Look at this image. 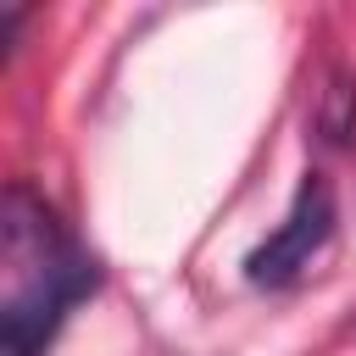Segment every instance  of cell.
I'll return each mask as SVG.
<instances>
[{
  "instance_id": "1",
  "label": "cell",
  "mask_w": 356,
  "mask_h": 356,
  "mask_svg": "<svg viewBox=\"0 0 356 356\" xmlns=\"http://www.w3.org/2000/svg\"><path fill=\"white\" fill-rule=\"evenodd\" d=\"M95 278V261L72 245L61 217L28 184H11L0 200V356H44Z\"/></svg>"
},
{
  "instance_id": "2",
  "label": "cell",
  "mask_w": 356,
  "mask_h": 356,
  "mask_svg": "<svg viewBox=\"0 0 356 356\" xmlns=\"http://www.w3.org/2000/svg\"><path fill=\"white\" fill-rule=\"evenodd\" d=\"M328 234H334V189H328L323 172H306L300 189H295V200H289V211H284V222L245 256V278L256 289L295 284L312 267V256L328 245Z\"/></svg>"
},
{
  "instance_id": "3",
  "label": "cell",
  "mask_w": 356,
  "mask_h": 356,
  "mask_svg": "<svg viewBox=\"0 0 356 356\" xmlns=\"http://www.w3.org/2000/svg\"><path fill=\"white\" fill-rule=\"evenodd\" d=\"M317 128H323L328 145H356V89H350V78H334V83L323 89V117H317Z\"/></svg>"
}]
</instances>
